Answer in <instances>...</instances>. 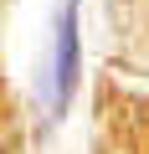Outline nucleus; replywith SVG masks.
Wrapping results in <instances>:
<instances>
[{
    "label": "nucleus",
    "mask_w": 149,
    "mask_h": 154,
    "mask_svg": "<svg viewBox=\"0 0 149 154\" xmlns=\"http://www.w3.org/2000/svg\"><path fill=\"white\" fill-rule=\"evenodd\" d=\"M77 77H82V16H77V0H67L57 11V46H51V113L57 118L77 93Z\"/></svg>",
    "instance_id": "f257e3e1"
}]
</instances>
